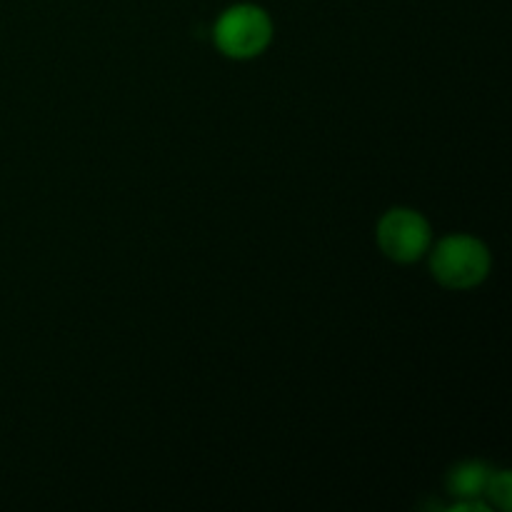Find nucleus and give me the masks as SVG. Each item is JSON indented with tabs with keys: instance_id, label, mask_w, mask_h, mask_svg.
<instances>
[{
	"instance_id": "obj_1",
	"label": "nucleus",
	"mask_w": 512,
	"mask_h": 512,
	"mask_svg": "<svg viewBox=\"0 0 512 512\" xmlns=\"http://www.w3.org/2000/svg\"><path fill=\"white\" fill-rule=\"evenodd\" d=\"M425 258L435 283L453 293L480 288L493 273V253L473 233H450L435 240Z\"/></svg>"
},
{
	"instance_id": "obj_2",
	"label": "nucleus",
	"mask_w": 512,
	"mask_h": 512,
	"mask_svg": "<svg viewBox=\"0 0 512 512\" xmlns=\"http://www.w3.org/2000/svg\"><path fill=\"white\" fill-rule=\"evenodd\" d=\"M210 38L223 58L235 63L255 60L273 45V15L258 3H233L215 18Z\"/></svg>"
},
{
	"instance_id": "obj_3",
	"label": "nucleus",
	"mask_w": 512,
	"mask_h": 512,
	"mask_svg": "<svg viewBox=\"0 0 512 512\" xmlns=\"http://www.w3.org/2000/svg\"><path fill=\"white\" fill-rule=\"evenodd\" d=\"M375 243L390 263H420L433 245V225L420 210L398 205L380 215L375 225Z\"/></svg>"
},
{
	"instance_id": "obj_4",
	"label": "nucleus",
	"mask_w": 512,
	"mask_h": 512,
	"mask_svg": "<svg viewBox=\"0 0 512 512\" xmlns=\"http://www.w3.org/2000/svg\"><path fill=\"white\" fill-rule=\"evenodd\" d=\"M493 475V468L480 460H463L453 465L445 475V490L455 500H485V488Z\"/></svg>"
},
{
	"instance_id": "obj_5",
	"label": "nucleus",
	"mask_w": 512,
	"mask_h": 512,
	"mask_svg": "<svg viewBox=\"0 0 512 512\" xmlns=\"http://www.w3.org/2000/svg\"><path fill=\"white\" fill-rule=\"evenodd\" d=\"M485 503L493 508L508 512L512 505V475L510 470H493L485 488Z\"/></svg>"
}]
</instances>
